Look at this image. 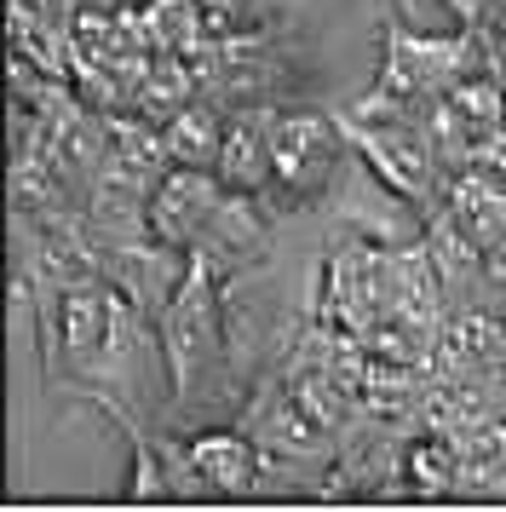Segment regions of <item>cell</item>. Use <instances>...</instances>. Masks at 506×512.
Here are the masks:
<instances>
[{"mask_svg":"<svg viewBox=\"0 0 506 512\" xmlns=\"http://www.w3.org/2000/svg\"><path fill=\"white\" fill-rule=\"evenodd\" d=\"M225 288H219V259L190 248L184 282L173 288V300L161 305L156 317V346H161V374H167V392L173 403H190L207 380L225 363Z\"/></svg>","mask_w":506,"mask_h":512,"instance_id":"obj_1","label":"cell"},{"mask_svg":"<svg viewBox=\"0 0 506 512\" xmlns=\"http://www.w3.org/2000/svg\"><path fill=\"white\" fill-rule=\"evenodd\" d=\"M472 70H478L472 29H460V35H409L397 18H386V64H380L374 93L357 104V116H391V110H409L420 98L432 104Z\"/></svg>","mask_w":506,"mask_h":512,"instance_id":"obj_2","label":"cell"},{"mask_svg":"<svg viewBox=\"0 0 506 512\" xmlns=\"http://www.w3.org/2000/svg\"><path fill=\"white\" fill-rule=\"evenodd\" d=\"M345 139L363 156V167L380 173V185H391V196H403L409 208H432L437 196V150L426 127H409L403 110H391V121L380 116H345Z\"/></svg>","mask_w":506,"mask_h":512,"instance_id":"obj_3","label":"cell"},{"mask_svg":"<svg viewBox=\"0 0 506 512\" xmlns=\"http://www.w3.org/2000/svg\"><path fill=\"white\" fill-rule=\"evenodd\" d=\"M322 317L351 340H368L380 323H391V248L345 242L322 277Z\"/></svg>","mask_w":506,"mask_h":512,"instance_id":"obj_4","label":"cell"},{"mask_svg":"<svg viewBox=\"0 0 506 512\" xmlns=\"http://www.w3.org/2000/svg\"><path fill=\"white\" fill-rule=\"evenodd\" d=\"M225 179L219 167H167L150 190V236H161L167 248H202V236L213 231V219L225 208Z\"/></svg>","mask_w":506,"mask_h":512,"instance_id":"obj_5","label":"cell"},{"mask_svg":"<svg viewBox=\"0 0 506 512\" xmlns=\"http://www.w3.org/2000/svg\"><path fill=\"white\" fill-rule=\"evenodd\" d=\"M345 127L317 116V110H276V185H288L294 196H322L334 190L345 156Z\"/></svg>","mask_w":506,"mask_h":512,"instance_id":"obj_6","label":"cell"},{"mask_svg":"<svg viewBox=\"0 0 506 512\" xmlns=\"http://www.w3.org/2000/svg\"><path fill=\"white\" fill-rule=\"evenodd\" d=\"M173 484L184 495H248V489L265 484V455L248 432H196V438L179 449V472Z\"/></svg>","mask_w":506,"mask_h":512,"instance_id":"obj_7","label":"cell"},{"mask_svg":"<svg viewBox=\"0 0 506 512\" xmlns=\"http://www.w3.org/2000/svg\"><path fill=\"white\" fill-rule=\"evenodd\" d=\"M219 179L225 190H248V196H265V185H276V110L248 104L225 121Z\"/></svg>","mask_w":506,"mask_h":512,"instance_id":"obj_8","label":"cell"},{"mask_svg":"<svg viewBox=\"0 0 506 512\" xmlns=\"http://www.w3.org/2000/svg\"><path fill=\"white\" fill-rule=\"evenodd\" d=\"M449 219L478 242L483 254L506 242V185L489 179L483 167H460L449 185Z\"/></svg>","mask_w":506,"mask_h":512,"instance_id":"obj_9","label":"cell"},{"mask_svg":"<svg viewBox=\"0 0 506 512\" xmlns=\"http://www.w3.org/2000/svg\"><path fill=\"white\" fill-rule=\"evenodd\" d=\"M161 133H167V156L179 167H219V150H225V121L213 104H184L173 121H161Z\"/></svg>","mask_w":506,"mask_h":512,"instance_id":"obj_10","label":"cell"},{"mask_svg":"<svg viewBox=\"0 0 506 512\" xmlns=\"http://www.w3.org/2000/svg\"><path fill=\"white\" fill-rule=\"evenodd\" d=\"M460 478V438L455 432H426L420 443L403 449V484L414 495H443V489H455Z\"/></svg>","mask_w":506,"mask_h":512,"instance_id":"obj_11","label":"cell"},{"mask_svg":"<svg viewBox=\"0 0 506 512\" xmlns=\"http://www.w3.org/2000/svg\"><path fill=\"white\" fill-rule=\"evenodd\" d=\"M144 24L156 47H196V0H150Z\"/></svg>","mask_w":506,"mask_h":512,"instance_id":"obj_12","label":"cell"},{"mask_svg":"<svg viewBox=\"0 0 506 512\" xmlns=\"http://www.w3.org/2000/svg\"><path fill=\"white\" fill-rule=\"evenodd\" d=\"M443 6H449V12H455L466 29H478L483 18H489V6H495V0H443Z\"/></svg>","mask_w":506,"mask_h":512,"instance_id":"obj_13","label":"cell"},{"mask_svg":"<svg viewBox=\"0 0 506 512\" xmlns=\"http://www.w3.org/2000/svg\"><path fill=\"white\" fill-rule=\"evenodd\" d=\"M495 64H501V70H506V18H501V24H495Z\"/></svg>","mask_w":506,"mask_h":512,"instance_id":"obj_14","label":"cell"},{"mask_svg":"<svg viewBox=\"0 0 506 512\" xmlns=\"http://www.w3.org/2000/svg\"><path fill=\"white\" fill-rule=\"evenodd\" d=\"M501 438H506V426H501Z\"/></svg>","mask_w":506,"mask_h":512,"instance_id":"obj_15","label":"cell"}]
</instances>
